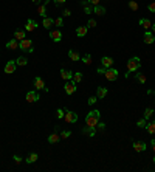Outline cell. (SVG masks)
Masks as SVG:
<instances>
[{
  "label": "cell",
  "instance_id": "6da1fadb",
  "mask_svg": "<svg viewBox=\"0 0 155 172\" xmlns=\"http://www.w3.org/2000/svg\"><path fill=\"white\" fill-rule=\"evenodd\" d=\"M99 118H101V112L98 110V109L96 110H92V112L87 113V116H85V124L90 126V127H96Z\"/></svg>",
  "mask_w": 155,
  "mask_h": 172
},
{
  "label": "cell",
  "instance_id": "7a4b0ae2",
  "mask_svg": "<svg viewBox=\"0 0 155 172\" xmlns=\"http://www.w3.org/2000/svg\"><path fill=\"white\" fill-rule=\"evenodd\" d=\"M140 67H141V61H140L138 56H134V58H130L127 61V72L126 73H135L140 70Z\"/></svg>",
  "mask_w": 155,
  "mask_h": 172
},
{
  "label": "cell",
  "instance_id": "3957f363",
  "mask_svg": "<svg viewBox=\"0 0 155 172\" xmlns=\"http://www.w3.org/2000/svg\"><path fill=\"white\" fill-rule=\"evenodd\" d=\"M19 48L22 50V51H28V53H33L34 51V48H33V41L31 39H22V41L19 42Z\"/></svg>",
  "mask_w": 155,
  "mask_h": 172
},
{
  "label": "cell",
  "instance_id": "277c9868",
  "mask_svg": "<svg viewBox=\"0 0 155 172\" xmlns=\"http://www.w3.org/2000/svg\"><path fill=\"white\" fill-rule=\"evenodd\" d=\"M104 75H106V78H107L108 81H116V79H118V70L113 68V67L107 68Z\"/></svg>",
  "mask_w": 155,
  "mask_h": 172
},
{
  "label": "cell",
  "instance_id": "5b68a950",
  "mask_svg": "<svg viewBox=\"0 0 155 172\" xmlns=\"http://www.w3.org/2000/svg\"><path fill=\"white\" fill-rule=\"evenodd\" d=\"M16 67H17L16 61H8L6 65H5V68H3V72H5L6 75H13V73L16 72Z\"/></svg>",
  "mask_w": 155,
  "mask_h": 172
},
{
  "label": "cell",
  "instance_id": "8992f818",
  "mask_svg": "<svg viewBox=\"0 0 155 172\" xmlns=\"http://www.w3.org/2000/svg\"><path fill=\"white\" fill-rule=\"evenodd\" d=\"M65 121L67 123H70V124H75V123H78V115L75 113V112H70V110H67L65 109Z\"/></svg>",
  "mask_w": 155,
  "mask_h": 172
},
{
  "label": "cell",
  "instance_id": "52a82bcc",
  "mask_svg": "<svg viewBox=\"0 0 155 172\" xmlns=\"http://www.w3.org/2000/svg\"><path fill=\"white\" fill-rule=\"evenodd\" d=\"M64 89H65V93H67V95H73V93L76 92V89H78V87H76V84H75L73 81H67Z\"/></svg>",
  "mask_w": 155,
  "mask_h": 172
},
{
  "label": "cell",
  "instance_id": "ba28073f",
  "mask_svg": "<svg viewBox=\"0 0 155 172\" xmlns=\"http://www.w3.org/2000/svg\"><path fill=\"white\" fill-rule=\"evenodd\" d=\"M50 37H51L53 42H61L62 31H61V30H51V31H50Z\"/></svg>",
  "mask_w": 155,
  "mask_h": 172
},
{
  "label": "cell",
  "instance_id": "9c48e42d",
  "mask_svg": "<svg viewBox=\"0 0 155 172\" xmlns=\"http://www.w3.org/2000/svg\"><path fill=\"white\" fill-rule=\"evenodd\" d=\"M25 98H27V101H28V103H36V101H39V93H37V90L28 92Z\"/></svg>",
  "mask_w": 155,
  "mask_h": 172
},
{
  "label": "cell",
  "instance_id": "30bf717a",
  "mask_svg": "<svg viewBox=\"0 0 155 172\" xmlns=\"http://www.w3.org/2000/svg\"><path fill=\"white\" fill-rule=\"evenodd\" d=\"M37 27H39V23H37L36 20H33V19H28L27 25H25V31H28V33H31V31H34Z\"/></svg>",
  "mask_w": 155,
  "mask_h": 172
},
{
  "label": "cell",
  "instance_id": "8fae6325",
  "mask_svg": "<svg viewBox=\"0 0 155 172\" xmlns=\"http://www.w3.org/2000/svg\"><path fill=\"white\" fill-rule=\"evenodd\" d=\"M61 78H62L64 81H72V78H73V72H70V70L62 68V70H61Z\"/></svg>",
  "mask_w": 155,
  "mask_h": 172
},
{
  "label": "cell",
  "instance_id": "7c38bea8",
  "mask_svg": "<svg viewBox=\"0 0 155 172\" xmlns=\"http://www.w3.org/2000/svg\"><path fill=\"white\" fill-rule=\"evenodd\" d=\"M134 149H135L137 152H144V151L147 149V146H146V143H143V141H134Z\"/></svg>",
  "mask_w": 155,
  "mask_h": 172
},
{
  "label": "cell",
  "instance_id": "4fadbf2b",
  "mask_svg": "<svg viewBox=\"0 0 155 172\" xmlns=\"http://www.w3.org/2000/svg\"><path fill=\"white\" fill-rule=\"evenodd\" d=\"M143 41H144V44L151 45V44L155 42V37H154V34L151 33V31H146V33H144V37H143Z\"/></svg>",
  "mask_w": 155,
  "mask_h": 172
},
{
  "label": "cell",
  "instance_id": "5bb4252c",
  "mask_svg": "<svg viewBox=\"0 0 155 172\" xmlns=\"http://www.w3.org/2000/svg\"><path fill=\"white\" fill-rule=\"evenodd\" d=\"M101 65L106 67V68H110V67L113 65V59H112V58H108V56L101 58Z\"/></svg>",
  "mask_w": 155,
  "mask_h": 172
},
{
  "label": "cell",
  "instance_id": "9a60e30c",
  "mask_svg": "<svg viewBox=\"0 0 155 172\" xmlns=\"http://www.w3.org/2000/svg\"><path fill=\"white\" fill-rule=\"evenodd\" d=\"M6 48H8V50H17V48H19L17 39H11V41H8V42H6Z\"/></svg>",
  "mask_w": 155,
  "mask_h": 172
},
{
  "label": "cell",
  "instance_id": "2e32d148",
  "mask_svg": "<svg viewBox=\"0 0 155 172\" xmlns=\"http://www.w3.org/2000/svg\"><path fill=\"white\" fill-rule=\"evenodd\" d=\"M82 134H84V135H87V137H95V134H96V127H90V126H87V127H84V129H82Z\"/></svg>",
  "mask_w": 155,
  "mask_h": 172
},
{
  "label": "cell",
  "instance_id": "e0dca14e",
  "mask_svg": "<svg viewBox=\"0 0 155 172\" xmlns=\"http://www.w3.org/2000/svg\"><path fill=\"white\" fill-rule=\"evenodd\" d=\"M81 5H82V8H84V13H85V14H92V13H93V5H90L87 0L81 2Z\"/></svg>",
  "mask_w": 155,
  "mask_h": 172
},
{
  "label": "cell",
  "instance_id": "ac0fdd59",
  "mask_svg": "<svg viewBox=\"0 0 155 172\" xmlns=\"http://www.w3.org/2000/svg\"><path fill=\"white\" fill-rule=\"evenodd\" d=\"M34 87H36V90H44L45 89L44 79H41V78H34Z\"/></svg>",
  "mask_w": 155,
  "mask_h": 172
},
{
  "label": "cell",
  "instance_id": "d6986e66",
  "mask_svg": "<svg viewBox=\"0 0 155 172\" xmlns=\"http://www.w3.org/2000/svg\"><path fill=\"white\" fill-rule=\"evenodd\" d=\"M96 96H98V99L106 98V96H107V89H106V87H98V89H96Z\"/></svg>",
  "mask_w": 155,
  "mask_h": 172
},
{
  "label": "cell",
  "instance_id": "ffe728a7",
  "mask_svg": "<svg viewBox=\"0 0 155 172\" xmlns=\"http://www.w3.org/2000/svg\"><path fill=\"white\" fill-rule=\"evenodd\" d=\"M140 25H141L144 30H149L152 27V22L149 19H146V17H141V19H140Z\"/></svg>",
  "mask_w": 155,
  "mask_h": 172
},
{
  "label": "cell",
  "instance_id": "44dd1931",
  "mask_svg": "<svg viewBox=\"0 0 155 172\" xmlns=\"http://www.w3.org/2000/svg\"><path fill=\"white\" fill-rule=\"evenodd\" d=\"M68 58L72 59L73 62H78V61L81 59V56H79V53H78V51H75V50H68Z\"/></svg>",
  "mask_w": 155,
  "mask_h": 172
},
{
  "label": "cell",
  "instance_id": "7402d4cb",
  "mask_svg": "<svg viewBox=\"0 0 155 172\" xmlns=\"http://www.w3.org/2000/svg\"><path fill=\"white\" fill-rule=\"evenodd\" d=\"M59 140H61V135H58L56 132H53V134L48 137V143H50V144H56Z\"/></svg>",
  "mask_w": 155,
  "mask_h": 172
},
{
  "label": "cell",
  "instance_id": "603a6c76",
  "mask_svg": "<svg viewBox=\"0 0 155 172\" xmlns=\"http://www.w3.org/2000/svg\"><path fill=\"white\" fill-rule=\"evenodd\" d=\"M37 14L41 16V17H46V5L41 3L37 6Z\"/></svg>",
  "mask_w": 155,
  "mask_h": 172
},
{
  "label": "cell",
  "instance_id": "cb8c5ba5",
  "mask_svg": "<svg viewBox=\"0 0 155 172\" xmlns=\"http://www.w3.org/2000/svg\"><path fill=\"white\" fill-rule=\"evenodd\" d=\"M87 30H89L87 25H85V27H78L76 28V34L79 36V37H84L85 34H87Z\"/></svg>",
  "mask_w": 155,
  "mask_h": 172
},
{
  "label": "cell",
  "instance_id": "d4e9b609",
  "mask_svg": "<svg viewBox=\"0 0 155 172\" xmlns=\"http://www.w3.org/2000/svg\"><path fill=\"white\" fill-rule=\"evenodd\" d=\"M93 13L98 14V16H104L106 14V8L101 6V5H96V6H93Z\"/></svg>",
  "mask_w": 155,
  "mask_h": 172
},
{
  "label": "cell",
  "instance_id": "484cf974",
  "mask_svg": "<svg viewBox=\"0 0 155 172\" xmlns=\"http://www.w3.org/2000/svg\"><path fill=\"white\" fill-rule=\"evenodd\" d=\"M37 158H39V155H37L36 152H33V154H30V155H28L27 163H28V165H33V163H36V161H37Z\"/></svg>",
  "mask_w": 155,
  "mask_h": 172
},
{
  "label": "cell",
  "instance_id": "4316f807",
  "mask_svg": "<svg viewBox=\"0 0 155 172\" xmlns=\"http://www.w3.org/2000/svg\"><path fill=\"white\" fill-rule=\"evenodd\" d=\"M53 23H54V20H53L51 17H44V22H42V25H44L46 30H50Z\"/></svg>",
  "mask_w": 155,
  "mask_h": 172
},
{
  "label": "cell",
  "instance_id": "83f0119b",
  "mask_svg": "<svg viewBox=\"0 0 155 172\" xmlns=\"http://www.w3.org/2000/svg\"><path fill=\"white\" fill-rule=\"evenodd\" d=\"M25 37H27V33L22 31V30H17L14 33V39H17V41H22V39H25Z\"/></svg>",
  "mask_w": 155,
  "mask_h": 172
},
{
  "label": "cell",
  "instance_id": "f1b7e54d",
  "mask_svg": "<svg viewBox=\"0 0 155 172\" xmlns=\"http://www.w3.org/2000/svg\"><path fill=\"white\" fill-rule=\"evenodd\" d=\"M16 64H17L19 67H25V65L28 64V59H27L25 56H20V58L16 59Z\"/></svg>",
  "mask_w": 155,
  "mask_h": 172
},
{
  "label": "cell",
  "instance_id": "f546056e",
  "mask_svg": "<svg viewBox=\"0 0 155 172\" xmlns=\"http://www.w3.org/2000/svg\"><path fill=\"white\" fill-rule=\"evenodd\" d=\"M72 81H73L75 84H79V82L82 81V73H81V72H78V73H73V78H72Z\"/></svg>",
  "mask_w": 155,
  "mask_h": 172
},
{
  "label": "cell",
  "instance_id": "4dcf8cb0",
  "mask_svg": "<svg viewBox=\"0 0 155 172\" xmlns=\"http://www.w3.org/2000/svg\"><path fill=\"white\" fill-rule=\"evenodd\" d=\"M146 130L149 132L151 135H154V134H155V121H154V123H147V126H146Z\"/></svg>",
  "mask_w": 155,
  "mask_h": 172
},
{
  "label": "cell",
  "instance_id": "1f68e13d",
  "mask_svg": "<svg viewBox=\"0 0 155 172\" xmlns=\"http://www.w3.org/2000/svg\"><path fill=\"white\" fill-rule=\"evenodd\" d=\"M127 5H129V8H130L132 11H138V8H140L135 0H129V3H127Z\"/></svg>",
  "mask_w": 155,
  "mask_h": 172
},
{
  "label": "cell",
  "instance_id": "d6a6232c",
  "mask_svg": "<svg viewBox=\"0 0 155 172\" xmlns=\"http://www.w3.org/2000/svg\"><path fill=\"white\" fill-rule=\"evenodd\" d=\"M81 61L84 62L85 65H90L92 64V56H90V54H84V56L81 58Z\"/></svg>",
  "mask_w": 155,
  "mask_h": 172
},
{
  "label": "cell",
  "instance_id": "836d02e7",
  "mask_svg": "<svg viewBox=\"0 0 155 172\" xmlns=\"http://www.w3.org/2000/svg\"><path fill=\"white\" fill-rule=\"evenodd\" d=\"M152 115H154V110H152L151 107H147L146 110H144V118H146V120H151Z\"/></svg>",
  "mask_w": 155,
  "mask_h": 172
},
{
  "label": "cell",
  "instance_id": "e575fe53",
  "mask_svg": "<svg viewBox=\"0 0 155 172\" xmlns=\"http://www.w3.org/2000/svg\"><path fill=\"white\" fill-rule=\"evenodd\" d=\"M135 78H137V81H138L140 84H146V81H147V79H146V76H144L143 73H138Z\"/></svg>",
  "mask_w": 155,
  "mask_h": 172
},
{
  "label": "cell",
  "instance_id": "d590c367",
  "mask_svg": "<svg viewBox=\"0 0 155 172\" xmlns=\"http://www.w3.org/2000/svg\"><path fill=\"white\" fill-rule=\"evenodd\" d=\"M137 126H138V127H141V129H146V126H147V120H146V118H141V120H138Z\"/></svg>",
  "mask_w": 155,
  "mask_h": 172
},
{
  "label": "cell",
  "instance_id": "8d00e7d4",
  "mask_svg": "<svg viewBox=\"0 0 155 172\" xmlns=\"http://www.w3.org/2000/svg\"><path fill=\"white\" fill-rule=\"evenodd\" d=\"M54 25H56L58 28L64 27V17H58V19H54Z\"/></svg>",
  "mask_w": 155,
  "mask_h": 172
},
{
  "label": "cell",
  "instance_id": "74e56055",
  "mask_svg": "<svg viewBox=\"0 0 155 172\" xmlns=\"http://www.w3.org/2000/svg\"><path fill=\"white\" fill-rule=\"evenodd\" d=\"M56 116H58L59 120H62L65 116V110H64V109H58V110H56Z\"/></svg>",
  "mask_w": 155,
  "mask_h": 172
},
{
  "label": "cell",
  "instance_id": "f35d334b",
  "mask_svg": "<svg viewBox=\"0 0 155 172\" xmlns=\"http://www.w3.org/2000/svg\"><path fill=\"white\" fill-rule=\"evenodd\" d=\"M96 101H98V96H90L87 99V104L89 106H93V104H96Z\"/></svg>",
  "mask_w": 155,
  "mask_h": 172
},
{
  "label": "cell",
  "instance_id": "ab89813d",
  "mask_svg": "<svg viewBox=\"0 0 155 172\" xmlns=\"http://www.w3.org/2000/svg\"><path fill=\"white\" fill-rule=\"evenodd\" d=\"M70 135H72V132H70V130H62V132H61V138H64V140L68 138Z\"/></svg>",
  "mask_w": 155,
  "mask_h": 172
},
{
  "label": "cell",
  "instance_id": "60d3db41",
  "mask_svg": "<svg viewBox=\"0 0 155 172\" xmlns=\"http://www.w3.org/2000/svg\"><path fill=\"white\" fill-rule=\"evenodd\" d=\"M87 27H89V28H95V27H96V20H95V19H90V20L87 22Z\"/></svg>",
  "mask_w": 155,
  "mask_h": 172
},
{
  "label": "cell",
  "instance_id": "b9f144b4",
  "mask_svg": "<svg viewBox=\"0 0 155 172\" xmlns=\"http://www.w3.org/2000/svg\"><path fill=\"white\" fill-rule=\"evenodd\" d=\"M70 16H72V11H70V10H67V8H65V10L62 11V17H70Z\"/></svg>",
  "mask_w": 155,
  "mask_h": 172
},
{
  "label": "cell",
  "instance_id": "7bdbcfd3",
  "mask_svg": "<svg viewBox=\"0 0 155 172\" xmlns=\"http://www.w3.org/2000/svg\"><path fill=\"white\" fill-rule=\"evenodd\" d=\"M96 129H98V130H104V129H106V124H104V123H101V121H98Z\"/></svg>",
  "mask_w": 155,
  "mask_h": 172
},
{
  "label": "cell",
  "instance_id": "ee69618b",
  "mask_svg": "<svg viewBox=\"0 0 155 172\" xmlns=\"http://www.w3.org/2000/svg\"><path fill=\"white\" fill-rule=\"evenodd\" d=\"M106 70H107L106 67H103V65H101V67H98V70H96V72H98L99 75H104V73H106Z\"/></svg>",
  "mask_w": 155,
  "mask_h": 172
},
{
  "label": "cell",
  "instance_id": "f6af8a7d",
  "mask_svg": "<svg viewBox=\"0 0 155 172\" xmlns=\"http://www.w3.org/2000/svg\"><path fill=\"white\" fill-rule=\"evenodd\" d=\"M147 10H149L151 13H155V2H152L149 6H147Z\"/></svg>",
  "mask_w": 155,
  "mask_h": 172
},
{
  "label": "cell",
  "instance_id": "bcb514c9",
  "mask_svg": "<svg viewBox=\"0 0 155 172\" xmlns=\"http://www.w3.org/2000/svg\"><path fill=\"white\" fill-rule=\"evenodd\" d=\"M13 160L16 161V165H19V163H22V158L19 157V155H14V157H13Z\"/></svg>",
  "mask_w": 155,
  "mask_h": 172
},
{
  "label": "cell",
  "instance_id": "7dc6e473",
  "mask_svg": "<svg viewBox=\"0 0 155 172\" xmlns=\"http://www.w3.org/2000/svg\"><path fill=\"white\" fill-rule=\"evenodd\" d=\"M87 2H89L90 5H93V6H96V5H99L101 0H87Z\"/></svg>",
  "mask_w": 155,
  "mask_h": 172
},
{
  "label": "cell",
  "instance_id": "c3c4849f",
  "mask_svg": "<svg viewBox=\"0 0 155 172\" xmlns=\"http://www.w3.org/2000/svg\"><path fill=\"white\" fill-rule=\"evenodd\" d=\"M53 2H54V5H62V3H65V0H53Z\"/></svg>",
  "mask_w": 155,
  "mask_h": 172
},
{
  "label": "cell",
  "instance_id": "681fc988",
  "mask_svg": "<svg viewBox=\"0 0 155 172\" xmlns=\"http://www.w3.org/2000/svg\"><path fill=\"white\" fill-rule=\"evenodd\" d=\"M151 146H152V151L155 152V140H152V141H151Z\"/></svg>",
  "mask_w": 155,
  "mask_h": 172
},
{
  "label": "cell",
  "instance_id": "f907efd6",
  "mask_svg": "<svg viewBox=\"0 0 155 172\" xmlns=\"http://www.w3.org/2000/svg\"><path fill=\"white\" fill-rule=\"evenodd\" d=\"M33 3H36V5H41V0H31Z\"/></svg>",
  "mask_w": 155,
  "mask_h": 172
},
{
  "label": "cell",
  "instance_id": "816d5d0a",
  "mask_svg": "<svg viewBox=\"0 0 155 172\" xmlns=\"http://www.w3.org/2000/svg\"><path fill=\"white\" fill-rule=\"evenodd\" d=\"M50 2H51V0H44V5H48Z\"/></svg>",
  "mask_w": 155,
  "mask_h": 172
},
{
  "label": "cell",
  "instance_id": "f5cc1de1",
  "mask_svg": "<svg viewBox=\"0 0 155 172\" xmlns=\"http://www.w3.org/2000/svg\"><path fill=\"white\" fill-rule=\"evenodd\" d=\"M152 30H154V33H155V23H152V27H151Z\"/></svg>",
  "mask_w": 155,
  "mask_h": 172
},
{
  "label": "cell",
  "instance_id": "db71d44e",
  "mask_svg": "<svg viewBox=\"0 0 155 172\" xmlns=\"http://www.w3.org/2000/svg\"><path fill=\"white\" fill-rule=\"evenodd\" d=\"M152 161H154V163H155V157H154V158H152Z\"/></svg>",
  "mask_w": 155,
  "mask_h": 172
},
{
  "label": "cell",
  "instance_id": "11a10c76",
  "mask_svg": "<svg viewBox=\"0 0 155 172\" xmlns=\"http://www.w3.org/2000/svg\"><path fill=\"white\" fill-rule=\"evenodd\" d=\"M154 103H155V101H154Z\"/></svg>",
  "mask_w": 155,
  "mask_h": 172
},
{
  "label": "cell",
  "instance_id": "9f6ffc18",
  "mask_svg": "<svg viewBox=\"0 0 155 172\" xmlns=\"http://www.w3.org/2000/svg\"><path fill=\"white\" fill-rule=\"evenodd\" d=\"M154 121H155V120H154Z\"/></svg>",
  "mask_w": 155,
  "mask_h": 172
}]
</instances>
